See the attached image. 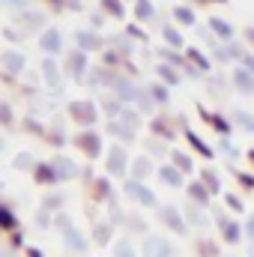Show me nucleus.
Listing matches in <instances>:
<instances>
[{"mask_svg":"<svg viewBox=\"0 0 254 257\" xmlns=\"http://www.w3.org/2000/svg\"><path fill=\"white\" fill-rule=\"evenodd\" d=\"M72 117L81 123V126H90V123H96V108H93V102H72Z\"/></svg>","mask_w":254,"mask_h":257,"instance_id":"1","label":"nucleus"},{"mask_svg":"<svg viewBox=\"0 0 254 257\" xmlns=\"http://www.w3.org/2000/svg\"><path fill=\"white\" fill-rule=\"evenodd\" d=\"M75 144H78L87 156H99V150H102V141H99V135H93V132L78 135V138H75Z\"/></svg>","mask_w":254,"mask_h":257,"instance_id":"2","label":"nucleus"},{"mask_svg":"<svg viewBox=\"0 0 254 257\" xmlns=\"http://www.w3.org/2000/svg\"><path fill=\"white\" fill-rule=\"evenodd\" d=\"M168 254H171V245L165 239H156L153 236V239L144 242V257H168Z\"/></svg>","mask_w":254,"mask_h":257,"instance_id":"3","label":"nucleus"},{"mask_svg":"<svg viewBox=\"0 0 254 257\" xmlns=\"http://www.w3.org/2000/svg\"><path fill=\"white\" fill-rule=\"evenodd\" d=\"M108 171H111V174H123V171H126V153H123L120 147L111 150V156H108Z\"/></svg>","mask_w":254,"mask_h":257,"instance_id":"4","label":"nucleus"},{"mask_svg":"<svg viewBox=\"0 0 254 257\" xmlns=\"http://www.w3.org/2000/svg\"><path fill=\"white\" fill-rule=\"evenodd\" d=\"M162 221H165V224H171V227H174L177 233H186V224L180 221V212H177L174 206H168V209H162Z\"/></svg>","mask_w":254,"mask_h":257,"instance_id":"5","label":"nucleus"},{"mask_svg":"<svg viewBox=\"0 0 254 257\" xmlns=\"http://www.w3.org/2000/svg\"><path fill=\"white\" fill-rule=\"evenodd\" d=\"M129 192L135 194L141 203H147V206H153V203H156V194L150 192V189H144V186H138V183H129Z\"/></svg>","mask_w":254,"mask_h":257,"instance_id":"6","label":"nucleus"},{"mask_svg":"<svg viewBox=\"0 0 254 257\" xmlns=\"http://www.w3.org/2000/svg\"><path fill=\"white\" fill-rule=\"evenodd\" d=\"M42 48H45L48 54H57V51H60V36H57V30H45V36H42Z\"/></svg>","mask_w":254,"mask_h":257,"instance_id":"7","label":"nucleus"},{"mask_svg":"<svg viewBox=\"0 0 254 257\" xmlns=\"http://www.w3.org/2000/svg\"><path fill=\"white\" fill-rule=\"evenodd\" d=\"M36 180L39 183H54L57 180V168L54 165H39L36 168Z\"/></svg>","mask_w":254,"mask_h":257,"instance_id":"8","label":"nucleus"},{"mask_svg":"<svg viewBox=\"0 0 254 257\" xmlns=\"http://www.w3.org/2000/svg\"><path fill=\"white\" fill-rule=\"evenodd\" d=\"M84 66H87V54H84V51H75V54L69 57V72H72V75H81Z\"/></svg>","mask_w":254,"mask_h":257,"instance_id":"9","label":"nucleus"},{"mask_svg":"<svg viewBox=\"0 0 254 257\" xmlns=\"http://www.w3.org/2000/svg\"><path fill=\"white\" fill-rule=\"evenodd\" d=\"M3 66H6L9 72H18V69H24V57L15 54V51H6V54H3Z\"/></svg>","mask_w":254,"mask_h":257,"instance_id":"10","label":"nucleus"},{"mask_svg":"<svg viewBox=\"0 0 254 257\" xmlns=\"http://www.w3.org/2000/svg\"><path fill=\"white\" fill-rule=\"evenodd\" d=\"M233 78H236V87H242L245 93H254V78H251V72H245V69H239V72H236Z\"/></svg>","mask_w":254,"mask_h":257,"instance_id":"11","label":"nucleus"},{"mask_svg":"<svg viewBox=\"0 0 254 257\" xmlns=\"http://www.w3.org/2000/svg\"><path fill=\"white\" fill-rule=\"evenodd\" d=\"M221 230H224V239H227V242H239V224L221 218Z\"/></svg>","mask_w":254,"mask_h":257,"instance_id":"12","label":"nucleus"},{"mask_svg":"<svg viewBox=\"0 0 254 257\" xmlns=\"http://www.w3.org/2000/svg\"><path fill=\"white\" fill-rule=\"evenodd\" d=\"M54 168H57V177H63V180H66V177H75V171H78L69 159H57V162H54Z\"/></svg>","mask_w":254,"mask_h":257,"instance_id":"13","label":"nucleus"},{"mask_svg":"<svg viewBox=\"0 0 254 257\" xmlns=\"http://www.w3.org/2000/svg\"><path fill=\"white\" fill-rule=\"evenodd\" d=\"M209 27H212L221 39H230V33H233V30H230V24H227V21H221V18H212V21H209Z\"/></svg>","mask_w":254,"mask_h":257,"instance_id":"14","label":"nucleus"},{"mask_svg":"<svg viewBox=\"0 0 254 257\" xmlns=\"http://www.w3.org/2000/svg\"><path fill=\"white\" fill-rule=\"evenodd\" d=\"M162 180H165L168 186H183V177H180V171H174V168H162Z\"/></svg>","mask_w":254,"mask_h":257,"instance_id":"15","label":"nucleus"},{"mask_svg":"<svg viewBox=\"0 0 254 257\" xmlns=\"http://www.w3.org/2000/svg\"><path fill=\"white\" fill-rule=\"evenodd\" d=\"M42 69H45V78H48V84H51V87H60V75H57V66L51 63V60H45V66H42Z\"/></svg>","mask_w":254,"mask_h":257,"instance_id":"16","label":"nucleus"},{"mask_svg":"<svg viewBox=\"0 0 254 257\" xmlns=\"http://www.w3.org/2000/svg\"><path fill=\"white\" fill-rule=\"evenodd\" d=\"M135 15H138L141 21L153 18V6H150V0H138V6H135Z\"/></svg>","mask_w":254,"mask_h":257,"instance_id":"17","label":"nucleus"},{"mask_svg":"<svg viewBox=\"0 0 254 257\" xmlns=\"http://www.w3.org/2000/svg\"><path fill=\"white\" fill-rule=\"evenodd\" d=\"M189 141H191V147H194V150H197L200 156H206V159L212 156V150H209V147H206V144H203V141H200L197 135H191V132H189Z\"/></svg>","mask_w":254,"mask_h":257,"instance_id":"18","label":"nucleus"},{"mask_svg":"<svg viewBox=\"0 0 254 257\" xmlns=\"http://www.w3.org/2000/svg\"><path fill=\"white\" fill-rule=\"evenodd\" d=\"M132 171H135V180H144V177L150 174V162H147V159H138Z\"/></svg>","mask_w":254,"mask_h":257,"instance_id":"19","label":"nucleus"},{"mask_svg":"<svg viewBox=\"0 0 254 257\" xmlns=\"http://www.w3.org/2000/svg\"><path fill=\"white\" fill-rule=\"evenodd\" d=\"M108 132H111V135H117V138H123V141H132V128H123L120 123H111Z\"/></svg>","mask_w":254,"mask_h":257,"instance_id":"20","label":"nucleus"},{"mask_svg":"<svg viewBox=\"0 0 254 257\" xmlns=\"http://www.w3.org/2000/svg\"><path fill=\"white\" fill-rule=\"evenodd\" d=\"M66 239H69V245H72V248H78V251H84V248H87V242H84V239H81V233H75V230H69V236H66Z\"/></svg>","mask_w":254,"mask_h":257,"instance_id":"21","label":"nucleus"},{"mask_svg":"<svg viewBox=\"0 0 254 257\" xmlns=\"http://www.w3.org/2000/svg\"><path fill=\"white\" fill-rule=\"evenodd\" d=\"M78 42H81V48H96L99 45V39L90 36V33H78Z\"/></svg>","mask_w":254,"mask_h":257,"instance_id":"22","label":"nucleus"},{"mask_svg":"<svg viewBox=\"0 0 254 257\" xmlns=\"http://www.w3.org/2000/svg\"><path fill=\"white\" fill-rule=\"evenodd\" d=\"M189 192H191V197H194L197 203H206V189H203L200 183H194V186H191Z\"/></svg>","mask_w":254,"mask_h":257,"instance_id":"23","label":"nucleus"},{"mask_svg":"<svg viewBox=\"0 0 254 257\" xmlns=\"http://www.w3.org/2000/svg\"><path fill=\"white\" fill-rule=\"evenodd\" d=\"M189 60H194V63H197V69H200V72H206V69H209V63L203 60V54H200V51H194V48H191V51H189Z\"/></svg>","mask_w":254,"mask_h":257,"instance_id":"24","label":"nucleus"},{"mask_svg":"<svg viewBox=\"0 0 254 257\" xmlns=\"http://www.w3.org/2000/svg\"><path fill=\"white\" fill-rule=\"evenodd\" d=\"M159 75H162L168 84H177V81H180V78H177V72H174V69H168V66H159Z\"/></svg>","mask_w":254,"mask_h":257,"instance_id":"25","label":"nucleus"},{"mask_svg":"<svg viewBox=\"0 0 254 257\" xmlns=\"http://www.w3.org/2000/svg\"><path fill=\"white\" fill-rule=\"evenodd\" d=\"M105 3V9L111 12V15H123V3L120 0H102Z\"/></svg>","mask_w":254,"mask_h":257,"instance_id":"26","label":"nucleus"},{"mask_svg":"<svg viewBox=\"0 0 254 257\" xmlns=\"http://www.w3.org/2000/svg\"><path fill=\"white\" fill-rule=\"evenodd\" d=\"M174 165H177L180 171H191V162L183 156V153H174Z\"/></svg>","mask_w":254,"mask_h":257,"instance_id":"27","label":"nucleus"},{"mask_svg":"<svg viewBox=\"0 0 254 257\" xmlns=\"http://www.w3.org/2000/svg\"><path fill=\"white\" fill-rule=\"evenodd\" d=\"M203 183H206L212 192H218V177H215L212 171H203Z\"/></svg>","mask_w":254,"mask_h":257,"instance_id":"28","label":"nucleus"},{"mask_svg":"<svg viewBox=\"0 0 254 257\" xmlns=\"http://www.w3.org/2000/svg\"><path fill=\"white\" fill-rule=\"evenodd\" d=\"M0 221H3V227H6V230H12V227H15V215H12L9 209H3V212H0Z\"/></svg>","mask_w":254,"mask_h":257,"instance_id":"29","label":"nucleus"},{"mask_svg":"<svg viewBox=\"0 0 254 257\" xmlns=\"http://www.w3.org/2000/svg\"><path fill=\"white\" fill-rule=\"evenodd\" d=\"M165 39H168L174 48H180V45H183V39H180V33H177V30H165Z\"/></svg>","mask_w":254,"mask_h":257,"instance_id":"30","label":"nucleus"},{"mask_svg":"<svg viewBox=\"0 0 254 257\" xmlns=\"http://www.w3.org/2000/svg\"><path fill=\"white\" fill-rule=\"evenodd\" d=\"M174 15H177V21H183V24H191V21H194V15H191L189 9H177Z\"/></svg>","mask_w":254,"mask_h":257,"instance_id":"31","label":"nucleus"},{"mask_svg":"<svg viewBox=\"0 0 254 257\" xmlns=\"http://www.w3.org/2000/svg\"><path fill=\"white\" fill-rule=\"evenodd\" d=\"M189 218L194 221V224H206V218L200 215V209H191V206H189Z\"/></svg>","mask_w":254,"mask_h":257,"instance_id":"32","label":"nucleus"},{"mask_svg":"<svg viewBox=\"0 0 254 257\" xmlns=\"http://www.w3.org/2000/svg\"><path fill=\"white\" fill-rule=\"evenodd\" d=\"M153 99H156V102H168V93H165V87H153Z\"/></svg>","mask_w":254,"mask_h":257,"instance_id":"33","label":"nucleus"},{"mask_svg":"<svg viewBox=\"0 0 254 257\" xmlns=\"http://www.w3.org/2000/svg\"><path fill=\"white\" fill-rule=\"evenodd\" d=\"M236 120H239L242 126L248 128V132H254V120H251V117H248V114H236Z\"/></svg>","mask_w":254,"mask_h":257,"instance_id":"34","label":"nucleus"},{"mask_svg":"<svg viewBox=\"0 0 254 257\" xmlns=\"http://www.w3.org/2000/svg\"><path fill=\"white\" fill-rule=\"evenodd\" d=\"M209 123H212V126L218 128V132H227V128H230L227 123H224V120H221V117H209Z\"/></svg>","mask_w":254,"mask_h":257,"instance_id":"35","label":"nucleus"},{"mask_svg":"<svg viewBox=\"0 0 254 257\" xmlns=\"http://www.w3.org/2000/svg\"><path fill=\"white\" fill-rule=\"evenodd\" d=\"M156 132H159V135H168V138H171V126H168L165 120H156Z\"/></svg>","mask_w":254,"mask_h":257,"instance_id":"36","label":"nucleus"},{"mask_svg":"<svg viewBox=\"0 0 254 257\" xmlns=\"http://www.w3.org/2000/svg\"><path fill=\"white\" fill-rule=\"evenodd\" d=\"M108 233H111V227H99V230H96V236H99L96 242H108Z\"/></svg>","mask_w":254,"mask_h":257,"instance_id":"37","label":"nucleus"},{"mask_svg":"<svg viewBox=\"0 0 254 257\" xmlns=\"http://www.w3.org/2000/svg\"><path fill=\"white\" fill-rule=\"evenodd\" d=\"M117 257H135V251H132L129 245H120V248H117Z\"/></svg>","mask_w":254,"mask_h":257,"instance_id":"38","label":"nucleus"},{"mask_svg":"<svg viewBox=\"0 0 254 257\" xmlns=\"http://www.w3.org/2000/svg\"><path fill=\"white\" fill-rule=\"evenodd\" d=\"M96 189H99V194L105 197V194H108V183H105V180H99V183H96Z\"/></svg>","mask_w":254,"mask_h":257,"instance_id":"39","label":"nucleus"},{"mask_svg":"<svg viewBox=\"0 0 254 257\" xmlns=\"http://www.w3.org/2000/svg\"><path fill=\"white\" fill-rule=\"evenodd\" d=\"M15 165H18V168H24V165H30V156H18V159H15Z\"/></svg>","mask_w":254,"mask_h":257,"instance_id":"40","label":"nucleus"},{"mask_svg":"<svg viewBox=\"0 0 254 257\" xmlns=\"http://www.w3.org/2000/svg\"><path fill=\"white\" fill-rule=\"evenodd\" d=\"M162 54H165V57H168V60H171V63H180V57H177V54H174V51H162Z\"/></svg>","mask_w":254,"mask_h":257,"instance_id":"41","label":"nucleus"},{"mask_svg":"<svg viewBox=\"0 0 254 257\" xmlns=\"http://www.w3.org/2000/svg\"><path fill=\"white\" fill-rule=\"evenodd\" d=\"M245 66H248V69H254V57H251V54L245 57Z\"/></svg>","mask_w":254,"mask_h":257,"instance_id":"42","label":"nucleus"},{"mask_svg":"<svg viewBox=\"0 0 254 257\" xmlns=\"http://www.w3.org/2000/svg\"><path fill=\"white\" fill-rule=\"evenodd\" d=\"M27 257H42V254H39L36 248H30V251H27Z\"/></svg>","mask_w":254,"mask_h":257,"instance_id":"43","label":"nucleus"},{"mask_svg":"<svg viewBox=\"0 0 254 257\" xmlns=\"http://www.w3.org/2000/svg\"><path fill=\"white\" fill-rule=\"evenodd\" d=\"M248 233H251V236H254V218H251V221H248Z\"/></svg>","mask_w":254,"mask_h":257,"instance_id":"44","label":"nucleus"},{"mask_svg":"<svg viewBox=\"0 0 254 257\" xmlns=\"http://www.w3.org/2000/svg\"><path fill=\"white\" fill-rule=\"evenodd\" d=\"M248 39H251V42H254V30H248Z\"/></svg>","mask_w":254,"mask_h":257,"instance_id":"45","label":"nucleus"}]
</instances>
